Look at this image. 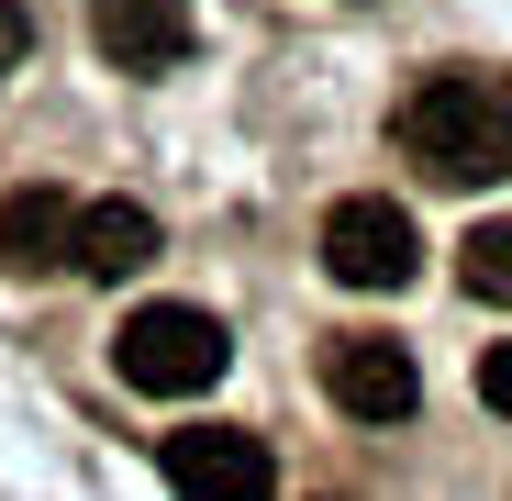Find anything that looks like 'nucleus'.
<instances>
[{
  "instance_id": "f257e3e1",
  "label": "nucleus",
  "mask_w": 512,
  "mask_h": 501,
  "mask_svg": "<svg viewBox=\"0 0 512 501\" xmlns=\"http://www.w3.org/2000/svg\"><path fill=\"white\" fill-rule=\"evenodd\" d=\"M390 145L435 190L512 179V78L501 67H423L412 90H401V112H390Z\"/></svg>"
},
{
  "instance_id": "f03ea898",
  "label": "nucleus",
  "mask_w": 512,
  "mask_h": 501,
  "mask_svg": "<svg viewBox=\"0 0 512 501\" xmlns=\"http://www.w3.org/2000/svg\"><path fill=\"white\" fill-rule=\"evenodd\" d=\"M112 368H123V390H145V401H190V390H212V379L234 368V334H223L201 301H145V312H123V334H112Z\"/></svg>"
},
{
  "instance_id": "7ed1b4c3",
  "label": "nucleus",
  "mask_w": 512,
  "mask_h": 501,
  "mask_svg": "<svg viewBox=\"0 0 512 501\" xmlns=\"http://www.w3.org/2000/svg\"><path fill=\"white\" fill-rule=\"evenodd\" d=\"M323 268L346 279V290H412L423 234H412V212H401L390 190H357V201L323 212Z\"/></svg>"
},
{
  "instance_id": "20e7f679",
  "label": "nucleus",
  "mask_w": 512,
  "mask_h": 501,
  "mask_svg": "<svg viewBox=\"0 0 512 501\" xmlns=\"http://www.w3.org/2000/svg\"><path fill=\"white\" fill-rule=\"evenodd\" d=\"M156 468H167L179 501H279V457H268V435H245V424H190V435H167Z\"/></svg>"
},
{
  "instance_id": "39448f33",
  "label": "nucleus",
  "mask_w": 512,
  "mask_h": 501,
  "mask_svg": "<svg viewBox=\"0 0 512 501\" xmlns=\"http://www.w3.org/2000/svg\"><path fill=\"white\" fill-rule=\"evenodd\" d=\"M323 390H334V412H357V424H412L423 368L390 334H323Z\"/></svg>"
},
{
  "instance_id": "423d86ee",
  "label": "nucleus",
  "mask_w": 512,
  "mask_h": 501,
  "mask_svg": "<svg viewBox=\"0 0 512 501\" xmlns=\"http://www.w3.org/2000/svg\"><path fill=\"white\" fill-rule=\"evenodd\" d=\"M190 0H90V45L123 67V78H156V67H179L190 56Z\"/></svg>"
},
{
  "instance_id": "0eeeda50",
  "label": "nucleus",
  "mask_w": 512,
  "mask_h": 501,
  "mask_svg": "<svg viewBox=\"0 0 512 501\" xmlns=\"http://www.w3.org/2000/svg\"><path fill=\"white\" fill-rule=\"evenodd\" d=\"M67 223H78V201L56 179H23L12 201H0V268L12 279H56L67 268Z\"/></svg>"
},
{
  "instance_id": "6e6552de",
  "label": "nucleus",
  "mask_w": 512,
  "mask_h": 501,
  "mask_svg": "<svg viewBox=\"0 0 512 501\" xmlns=\"http://www.w3.org/2000/svg\"><path fill=\"white\" fill-rule=\"evenodd\" d=\"M156 257V212L145 201H78V223H67V268L78 279H134Z\"/></svg>"
},
{
  "instance_id": "1a4fd4ad",
  "label": "nucleus",
  "mask_w": 512,
  "mask_h": 501,
  "mask_svg": "<svg viewBox=\"0 0 512 501\" xmlns=\"http://www.w3.org/2000/svg\"><path fill=\"white\" fill-rule=\"evenodd\" d=\"M457 279H468V301H501V312H512V223H468Z\"/></svg>"
},
{
  "instance_id": "9d476101",
  "label": "nucleus",
  "mask_w": 512,
  "mask_h": 501,
  "mask_svg": "<svg viewBox=\"0 0 512 501\" xmlns=\"http://www.w3.org/2000/svg\"><path fill=\"white\" fill-rule=\"evenodd\" d=\"M479 401L512 424V346H490V357H479Z\"/></svg>"
}]
</instances>
